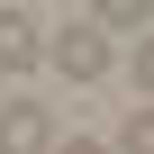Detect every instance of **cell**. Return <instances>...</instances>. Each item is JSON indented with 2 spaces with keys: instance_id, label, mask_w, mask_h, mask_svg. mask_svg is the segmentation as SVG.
<instances>
[{
  "instance_id": "cell-3",
  "label": "cell",
  "mask_w": 154,
  "mask_h": 154,
  "mask_svg": "<svg viewBox=\"0 0 154 154\" xmlns=\"http://www.w3.org/2000/svg\"><path fill=\"white\" fill-rule=\"evenodd\" d=\"M36 63H45L36 18H27V9H0V72H36Z\"/></svg>"
},
{
  "instance_id": "cell-6",
  "label": "cell",
  "mask_w": 154,
  "mask_h": 154,
  "mask_svg": "<svg viewBox=\"0 0 154 154\" xmlns=\"http://www.w3.org/2000/svg\"><path fill=\"white\" fill-rule=\"evenodd\" d=\"M136 91H154V36L136 45Z\"/></svg>"
},
{
  "instance_id": "cell-5",
  "label": "cell",
  "mask_w": 154,
  "mask_h": 154,
  "mask_svg": "<svg viewBox=\"0 0 154 154\" xmlns=\"http://www.w3.org/2000/svg\"><path fill=\"white\" fill-rule=\"evenodd\" d=\"M91 27H145V0H100Z\"/></svg>"
},
{
  "instance_id": "cell-4",
  "label": "cell",
  "mask_w": 154,
  "mask_h": 154,
  "mask_svg": "<svg viewBox=\"0 0 154 154\" xmlns=\"http://www.w3.org/2000/svg\"><path fill=\"white\" fill-rule=\"evenodd\" d=\"M118 154H154V100H145V109H127V127H118Z\"/></svg>"
},
{
  "instance_id": "cell-7",
  "label": "cell",
  "mask_w": 154,
  "mask_h": 154,
  "mask_svg": "<svg viewBox=\"0 0 154 154\" xmlns=\"http://www.w3.org/2000/svg\"><path fill=\"white\" fill-rule=\"evenodd\" d=\"M54 154H109V145H91V136H54Z\"/></svg>"
},
{
  "instance_id": "cell-2",
  "label": "cell",
  "mask_w": 154,
  "mask_h": 154,
  "mask_svg": "<svg viewBox=\"0 0 154 154\" xmlns=\"http://www.w3.org/2000/svg\"><path fill=\"white\" fill-rule=\"evenodd\" d=\"M45 54H54V72H72V82H100V72H109V36L100 27H63Z\"/></svg>"
},
{
  "instance_id": "cell-1",
  "label": "cell",
  "mask_w": 154,
  "mask_h": 154,
  "mask_svg": "<svg viewBox=\"0 0 154 154\" xmlns=\"http://www.w3.org/2000/svg\"><path fill=\"white\" fill-rule=\"evenodd\" d=\"M0 154H54V109L45 100H0Z\"/></svg>"
}]
</instances>
